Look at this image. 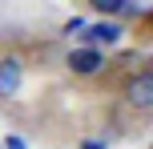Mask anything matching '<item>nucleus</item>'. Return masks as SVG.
Segmentation results:
<instances>
[{"mask_svg": "<svg viewBox=\"0 0 153 149\" xmlns=\"http://www.w3.org/2000/svg\"><path fill=\"white\" fill-rule=\"evenodd\" d=\"M125 24L117 20V16H97L93 24H85L76 36H81V44H93V48H113V44H121L125 40Z\"/></svg>", "mask_w": 153, "mask_h": 149, "instance_id": "1", "label": "nucleus"}, {"mask_svg": "<svg viewBox=\"0 0 153 149\" xmlns=\"http://www.w3.org/2000/svg\"><path fill=\"white\" fill-rule=\"evenodd\" d=\"M105 48H93V44H76L69 48V56H65V69L73 73V77H97V73H105Z\"/></svg>", "mask_w": 153, "mask_h": 149, "instance_id": "2", "label": "nucleus"}, {"mask_svg": "<svg viewBox=\"0 0 153 149\" xmlns=\"http://www.w3.org/2000/svg\"><path fill=\"white\" fill-rule=\"evenodd\" d=\"M125 105L137 109V113H149L153 109V73L149 69L133 73V77L125 81Z\"/></svg>", "mask_w": 153, "mask_h": 149, "instance_id": "3", "label": "nucleus"}, {"mask_svg": "<svg viewBox=\"0 0 153 149\" xmlns=\"http://www.w3.org/2000/svg\"><path fill=\"white\" fill-rule=\"evenodd\" d=\"M24 85V56L20 53H4L0 56V101H12Z\"/></svg>", "mask_w": 153, "mask_h": 149, "instance_id": "4", "label": "nucleus"}, {"mask_svg": "<svg viewBox=\"0 0 153 149\" xmlns=\"http://www.w3.org/2000/svg\"><path fill=\"white\" fill-rule=\"evenodd\" d=\"M85 4H89L97 16H117V12L125 8V0H85Z\"/></svg>", "mask_w": 153, "mask_h": 149, "instance_id": "5", "label": "nucleus"}, {"mask_svg": "<svg viewBox=\"0 0 153 149\" xmlns=\"http://www.w3.org/2000/svg\"><path fill=\"white\" fill-rule=\"evenodd\" d=\"M81 28H85V20H81V16H73V20H65V32H69V36H76Z\"/></svg>", "mask_w": 153, "mask_h": 149, "instance_id": "6", "label": "nucleus"}, {"mask_svg": "<svg viewBox=\"0 0 153 149\" xmlns=\"http://www.w3.org/2000/svg\"><path fill=\"white\" fill-rule=\"evenodd\" d=\"M0 149H28V145H24L20 137H4V141H0Z\"/></svg>", "mask_w": 153, "mask_h": 149, "instance_id": "7", "label": "nucleus"}]
</instances>
